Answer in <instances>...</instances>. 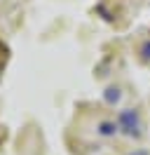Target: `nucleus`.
<instances>
[{
    "label": "nucleus",
    "mask_w": 150,
    "mask_h": 155,
    "mask_svg": "<svg viewBox=\"0 0 150 155\" xmlns=\"http://www.w3.org/2000/svg\"><path fill=\"white\" fill-rule=\"evenodd\" d=\"M120 127L127 132L129 136H139V117H136V113L134 110H122L120 113Z\"/></svg>",
    "instance_id": "obj_1"
},
{
    "label": "nucleus",
    "mask_w": 150,
    "mask_h": 155,
    "mask_svg": "<svg viewBox=\"0 0 150 155\" xmlns=\"http://www.w3.org/2000/svg\"><path fill=\"white\" fill-rule=\"evenodd\" d=\"M143 57L150 59V42H145V45H143Z\"/></svg>",
    "instance_id": "obj_4"
},
{
    "label": "nucleus",
    "mask_w": 150,
    "mask_h": 155,
    "mask_svg": "<svg viewBox=\"0 0 150 155\" xmlns=\"http://www.w3.org/2000/svg\"><path fill=\"white\" fill-rule=\"evenodd\" d=\"M103 136H112L117 132V125H112V122H101V129H99Z\"/></svg>",
    "instance_id": "obj_2"
},
{
    "label": "nucleus",
    "mask_w": 150,
    "mask_h": 155,
    "mask_svg": "<svg viewBox=\"0 0 150 155\" xmlns=\"http://www.w3.org/2000/svg\"><path fill=\"white\" fill-rule=\"evenodd\" d=\"M131 155H148V153H143V150H136V153H131Z\"/></svg>",
    "instance_id": "obj_5"
},
{
    "label": "nucleus",
    "mask_w": 150,
    "mask_h": 155,
    "mask_svg": "<svg viewBox=\"0 0 150 155\" xmlns=\"http://www.w3.org/2000/svg\"><path fill=\"white\" fill-rule=\"evenodd\" d=\"M106 99H108V101H117V99H120V89L110 87V89H108V94H106Z\"/></svg>",
    "instance_id": "obj_3"
}]
</instances>
